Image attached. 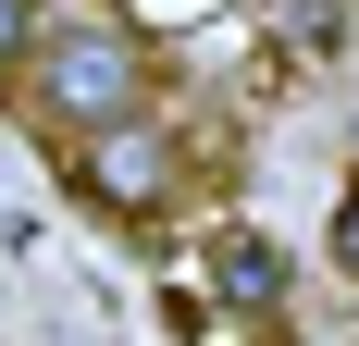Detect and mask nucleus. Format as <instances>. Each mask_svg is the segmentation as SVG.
Here are the masks:
<instances>
[{
  "mask_svg": "<svg viewBox=\"0 0 359 346\" xmlns=\"http://www.w3.org/2000/svg\"><path fill=\"white\" fill-rule=\"evenodd\" d=\"M174 137H161V124H100V137H74V198L87 210H124V223H149V210H174Z\"/></svg>",
  "mask_w": 359,
  "mask_h": 346,
  "instance_id": "nucleus-2",
  "label": "nucleus"
},
{
  "mask_svg": "<svg viewBox=\"0 0 359 346\" xmlns=\"http://www.w3.org/2000/svg\"><path fill=\"white\" fill-rule=\"evenodd\" d=\"M334 272H359V186L334 198Z\"/></svg>",
  "mask_w": 359,
  "mask_h": 346,
  "instance_id": "nucleus-4",
  "label": "nucleus"
},
{
  "mask_svg": "<svg viewBox=\"0 0 359 346\" xmlns=\"http://www.w3.org/2000/svg\"><path fill=\"white\" fill-rule=\"evenodd\" d=\"M198 272H211L236 310H285V247L260 235V223H211V235H198Z\"/></svg>",
  "mask_w": 359,
  "mask_h": 346,
  "instance_id": "nucleus-3",
  "label": "nucleus"
},
{
  "mask_svg": "<svg viewBox=\"0 0 359 346\" xmlns=\"http://www.w3.org/2000/svg\"><path fill=\"white\" fill-rule=\"evenodd\" d=\"M13 99L50 124V137H100V124H137L149 111V50L124 25H50L13 74Z\"/></svg>",
  "mask_w": 359,
  "mask_h": 346,
  "instance_id": "nucleus-1",
  "label": "nucleus"
}]
</instances>
